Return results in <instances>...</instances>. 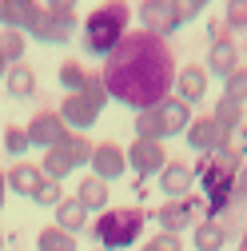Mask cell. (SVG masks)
I'll list each match as a JSON object with an SVG mask.
<instances>
[{"label":"cell","mask_w":247,"mask_h":251,"mask_svg":"<svg viewBox=\"0 0 247 251\" xmlns=\"http://www.w3.org/2000/svg\"><path fill=\"white\" fill-rule=\"evenodd\" d=\"M175 60L168 40L144 32V28H132L128 36L120 40V48L104 60V84H108V96L124 108H136L148 112L172 96L175 88Z\"/></svg>","instance_id":"cell-1"},{"label":"cell","mask_w":247,"mask_h":251,"mask_svg":"<svg viewBox=\"0 0 247 251\" xmlns=\"http://www.w3.org/2000/svg\"><path fill=\"white\" fill-rule=\"evenodd\" d=\"M239 168H243V155H239V148H231V144H220L215 151H207L203 160L192 168L196 179L203 183V192H207V203H203L207 219H215V211L227 207V200H231V192H235V179H239Z\"/></svg>","instance_id":"cell-2"},{"label":"cell","mask_w":247,"mask_h":251,"mask_svg":"<svg viewBox=\"0 0 247 251\" xmlns=\"http://www.w3.org/2000/svg\"><path fill=\"white\" fill-rule=\"evenodd\" d=\"M132 16H136V12L128 8V0H104L100 8H92V12L84 16V52L108 60V56L120 48V40L132 32V28H128Z\"/></svg>","instance_id":"cell-3"},{"label":"cell","mask_w":247,"mask_h":251,"mask_svg":"<svg viewBox=\"0 0 247 251\" xmlns=\"http://www.w3.org/2000/svg\"><path fill=\"white\" fill-rule=\"evenodd\" d=\"M144 211L140 207H108L96 215V227H92V239L104 251H128L144 239Z\"/></svg>","instance_id":"cell-4"},{"label":"cell","mask_w":247,"mask_h":251,"mask_svg":"<svg viewBox=\"0 0 247 251\" xmlns=\"http://www.w3.org/2000/svg\"><path fill=\"white\" fill-rule=\"evenodd\" d=\"M136 16H140V24H144V32L160 36V40H168L172 32L183 28L172 0H140V4H136Z\"/></svg>","instance_id":"cell-5"},{"label":"cell","mask_w":247,"mask_h":251,"mask_svg":"<svg viewBox=\"0 0 247 251\" xmlns=\"http://www.w3.org/2000/svg\"><path fill=\"white\" fill-rule=\"evenodd\" d=\"M199 200L196 196H183V200H168V203H160L156 207V224H160V231H172V235H179V231H188V227H196L199 224Z\"/></svg>","instance_id":"cell-6"},{"label":"cell","mask_w":247,"mask_h":251,"mask_svg":"<svg viewBox=\"0 0 247 251\" xmlns=\"http://www.w3.org/2000/svg\"><path fill=\"white\" fill-rule=\"evenodd\" d=\"M44 16L40 0H0V28H12V32H32Z\"/></svg>","instance_id":"cell-7"},{"label":"cell","mask_w":247,"mask_h":251,"mask_svg":"<svg viewBox=\"0 0 247 251\" xmlns=\"http://www.w3.org/2000/svg\"><path fill=\"white\" fill-rule=\"evenodd\" d=\"M207 76H220V80H227L235 68H239V48H235V40L231 36H223L220 28H211V48H207Z\"/></svg>","instance_id":"cell-8"},{"label":"cell","mask_w":247,"mask_h":251,"mask_svg":"<svg viewBox=\"0 0 247 251\" xmlns=\"http://www.w3.org/2000/svg\"><path fill=\"white\" fill-rule=\"evenodd\" d=\"M88 172L96 176V179H104V183H112V179H120L124 172H128V155H124L120 144L104 140V144L92 148V164H88Z\"/></svg>","instance_id":"cell-9"},{"label":"cell","mask_w":247,"mask_h":251,"mask_svg":"<svg viewBox=\"0 0 247 251\" xmlns=\"http://www.w3.org/2000/svg\"><path fill=\"white\" fill-rule=\"evenodd\" d=\"M24 132H28V144L32 148H56L60 140L68 136V128H64V120H60V112H36L32 120L24 124Z\"/></svg>","instance_id":"cell-10"},{"label":"cell","mask_w":247,"mask_h":251,"mask_svg":"<svg viewBox=\"0 0 247 251\" xmlns=\"http://www.w3.org/2000/svg\"><path fill=\"white\" fill-rule=\"evenodd\" d=\"M100 116H104V112L92 104L84 92H76V96H64V104H60V120H64L68 132H88V128H96Z\"/></svg>","instance_id":"cell-11"},{"label":"cell","mask_w":247,"mask_h":251,"mask_svg":"<svg viewBox=\"0 0 247 251\" xmlns=\"http://www.w3.org/2000/svg\"><path fill=\"white\" fill-rule=\"evenodd\" d=\"M128 168L136 172V176H160L164 172V164H168V151H164V144H151V140H136V144H128Z\"/></svg>","instance_id":"cell-12"},{"label":"cell","mask_w":247,"mask_h":251,"mask_svg":"<svg viewBox=\"0 0 247 251\" xmlns=\"http://www.w3.org/2000/svg\"><path fill=\"white\" fill-rule=\"evenodd\" d=\"M72 32H76V12H48V8H44L40 24H36L28 36L40 40V44H68Z\"/></svg>","instance_id":"cell-13"},{"label":"cell","mask_w":247,"mask_h":251,"mask_svg":"<svg viewBox=\"0 0 247 251\" xmlns=\"http://www.w3.org/2000/svg\"><path fill=\"white\" fill-rule=\"evenodd\" d=\"M207 68L203 64H183L179 72H175V100H183V104H188V108H196L203 96H207Z\"/></svg>","instance_id":"cell-14"},{"label":"cell","mask_w":247,"mask_h":251,"mask_svg":"<svg viewBox=\"0 0 247 251\" xmlns=\"http://www.w3.org/2000/svg\"><path fill=\"white\" fill-rule=\"evenodd\" d=\"M160 179V192L168 200H183V196H192V183H196V172L183 164V160H168L164 172L156 176Z\"/></svg>","instance_id":"cell-15"},{"label":"cell","mask_w":247,"mask_h":251,"mask_svg":"<svg viewBox=\"0 0 247 251\" xmlns=\"http://www.w3.org/2000/svg\"><path fill=\"white\" fill-rule=\"evenodd\" d=\"M183 136H188V148H196V151H203V155L215 151L220 144H231V140L220 136V128H215L211 116H192V124H188V132H183Z\"/></svg>","instance_id":"cell-16"},{"label":"cell","mask_w":247,"mask_h":251,"mask_svg":"<svg viewBox=\"0 0 247 251\" xmlns=\"http://www.w3.org/2000/svg\"><path fill=\"white\" fill-rule=\"evenodd\" d=\"M4 176H8V192L24 196V200H32V196H36V187L48 179V176H44L36 164H24V160H20V164H12Z\"/></svg>","instance_id":"cell-17"},{"label":"cell","mask_w":247,"mask_h":251,"mask_svg":"<svg viewBox=\"0 0 247 251\" xmlns=\"http://www.w3.org/2000/svg\"><path fill=\"white\" fill-rule=\"evenodd\" d=\"M156 112H160V124H164V140H168V136H183V132H188V124H192V108L183 104V100L168 96L164 104H156Z\"/></svg>","instance_id":"cell-18"},{"label":"cell","mask_w":247,"mask_h":251,"mask_svg":"<svg viewBox=\"0 0 247 251\" xmlns=\"http://www.w3.org/2000/svg\"><path fill=\"white\" fill-rule=\"evenodd\" d=\"M76 200L84 203V211L92 215V211H108L112 207V192H108V183L104 179H96V176H84L80 179V187H76Z\"/></svg>","instance_id":"cell-19"},{"label":"cell","mask_w":247,"mask_h":251,"mask_svg":"<svg viewBox=\"0 0 247 251\" xmlns=\"http://www.w3.org/2000/svg\"><path fill=\"white\" fill-rule=\"evenodd\" d=\"M243 104H235V100H227V96H220L215 100V108H211V120H215V128H220V136L223 140H231L239 128H243Z\"/></svg>","instance_id":"cell-20"},{"label":"cell","mask_w":247,"mask_h":251,"mask_svg":"<svg viewBox=\"0 0 247 251\" xmlns=\"http://www.w3.org/2000/svg\"><path fill=\"white\" fill-rule=\"evenodd\" d=\"M52 215H56V227L68 231V235H76V231L88 227V211H84V203H80L76 196H64L60 207H52Z\"/></svg>","instance_id":"cell-21"},{"label":"cell","mask_w":247,"mask_h":251,"mask_svg":"<svg viewBox=\"0 0 247 251\" xmlns=\"http://www.w3.org/2000/svg\"><path fill=\"white\" fill-rule=\"evenodd\" d=\"M192 247L196 251H223V224L220 219H199L192 227Z\"/></svg>","instance_id":"cell-22"},{"label":"cell","mask_w":247,"mask_h":251,"mask_svg":"<svg viewBox=\"0 0 247 251\" xmlns=\"http://www.w3.org/2000/svg\"><path fill=\"white\" fill-rule=\"evenodd\" d=\"M4 88H8V96L28 100V96L36 92V72H32V64H12L8 76H4Z\"/></svg>","instance_id":"cell-23"},{"label":"cell","mask_w":247,"mask_h":251,"mask_svg":"<svg viewBox=\"0 0 247 251\" xmlns=\"http://www.w3.org/2000/svg\"><path fill=\"white\" fill-rule=\"evenodd\" d=\"M60 148H64L68 151V160H72V168L80 172V168H88L92 164V148H96V144H92L84 132H68L64 140H60Z\"/></svg>","instance_id":"cell-24"},{"label":"cell","mask_w":247,"mask_h":251,"mask_svg":"<svg viewBox=\"0 0 247 251\" xmlns=\"http://www.w3.org/2000/svg\"><path fill=\"white\" fill-rule=\"evenodd\" d=\"M132 128H136V140L164 144V124H160V112H156V108H148V112H136Z\"/></svg>","instance_id":"cell-25"},{"label":"cell","mask_w":247,"mask_h":251,"mask_svg":"<svg viewBox=\"0 0 247 251\" xmlns=\"http://www.w3.org/2000/svg\"><path fill=\"white\" fill-rule=\"evenodd\" d=\"M40 172H44L48 179H56V183H60L64 176H72L76 168H72V160H68V151L56 144V148H48V151H44V164H40Z\"/></svg>","instance_id":"cell-26"},{"label":"cell","mask_w":247,"mask_h":251,"mask_svg":"<svg viewBox=\"0 0 247 251\" xmlns=\"http://www.w3.org/2000/svg\"><path fill=\"white\" fill-rule=\"evenodd\" d=\"M24 52H28V40H24V32L0 28V56L8 60V68H12V64H24Z\"/></svg>","instance_id":"cell-27"},{"label":"cell","mask_w":247,"mask_h":251,"mask_svg":"<svg viewBox=\"0 0 247 251\" xmlns=\"http://www.w3.org/2000/svg\"><path fill=\"white\" fill-rule=\"evenodd\" d=\"M36 251H76V235H68V231H60L56 224H48L36 235Z\"/></svg>","instance_id":"cell-28"},{"label":"cell","mask_w":247,"mask_h":251,"mask_svg":"<svg viewBox=\"0 0 247 251\" xmlns=\"http://www.w3.org/2000/svg\"><path fill=\"white\" fill-rule=\"evenodd\" d=\"M56 76H60V88H64V96H76V92H84V76H88V68L80 64V60H64Z\"/></svg>","instance_id":"cell-29"},{"label":"cell","mask_w":247,"mask_h":251,"mask_svg":"<svg viewBox=\"0 0 247 251\" xmlns=\"http://www.w3.org/2000/svg\"><path fill=\"white\" fill-rule=\"evenodd\" d=\"M84 96L96 104L100 112L108 108V100H112V96H108V84H104V76H100V72H88V76H84Z\"/></svg>","instance_id":"cell-30"},{"label":"cell","mask_w":247,"mask_h":251,"mask_svg":"<svg viewBox=\"0 0 247 251\" xmlns=\"http://www.w3.org/2000/svg\"><path fill=\"white\" fill-rule=\"evenodd\" d=\"M223 96L247 108V68H243V64H239V68H235V72L223 80Z\"/></svg>","instance_id":"cell-31"},{"label":"cell","mask_w":247,"mask_h":251,"mask_svg":"<svg viewBox=\"0 0 247 251\" xmlns=\"http://www.w3.org/2000/svg\"><path fill=\"white\" fill-rule=\"evenodd\" d=\"M223 24L231 28V32H247V0H227L223 4Z\"/></svg>","instance_id":"cell-32"},{"label":"cell","mask_w":247,"mask_h":251,"mask_svg":"<svg viewBox=\"0 0 247 251\" xmlns=\"http://www.w3.org/2000/svg\"><path fill=\"white\" fill-rule=\"evenodd\" d=\"M28 148H32V144H28V132L20 128V124H8V128H4V151L8 155H24Z\"/></svg>","instance_id":"cell-33"},{"label":"cell","mask_w":247,"mask_h":251,"mask_svg":"<svg viewBox=\"0 0 247 251\" xmlns=\"http://www.w3.org/2000/svg\"><path fill=\"white\" fill-rule=\"evenodd\" d=\"M60 200H64V187L56 179H44L36 187V196H32V203H40V207H60Z\"/></svg>","instance_id":"cell-34"},{"label":"cell","mask_w":247,"mask_h":251,"mask_svg":"<svg viewBox=\"0 0 247 251\" xmlns=\"http://www.w3.org/2000/svg\"><path fill=\"white\" fill-rule=\"evenodd\" d=\"M144 251H183V239L172 231H156L151 239H144Z\"/></svg>","instance_id":"cell-35"},{"label":"cell","mask_w":247,"mask_h":251,"mask_svg":"<svg viewBox=\"0 0 247 251\" xmlns=\"http://www.w3.org/2000/svg\"><path fill=\"white\" fill-rule=\"evenodd\" d=\"M172 4H175V16H179V24H188V20L203 16V8L211 4V0H172Z\"/></svg>","instance_id":"cell-36"},{"label":"cell","mask_w":247,"mask_h":251,"mask_svg":"<svg viewBox=\"0 0 247 251\" xmlns=\"http://www.w3.org/2000/svg\"><path fill=\"white\" fill-rule=\"evenodd\" d=\"M40 4H44L48 12H76L80 0H40Z\"/></svg>","instance_id":"cell-37"},{"label":"cell","mask_w":247,"mask_h":251,"mask_svg":"<svg viewBox=\"0 0 247 251\" xmlns=\"http://www.w3.org/2000/svg\"><path fill=\"white\" fill-rule=\"evenodd\" d=\"M235 196H239V200H247V160H243V168H239V179H235Z\"/></svg>","instance_id":"cell-38"},{"label":"cell","mask_w":247,"mask_h":251,"mask_svg":"<svg viewBox=\"0 0 247 251\" xmlns=\"http://www.w3.org/2000/svg\"><path fill=\"white\" fill-rule=\"evenodd\" d=\"M4 200H8V176L0 172V207H4Z\"/></svg>","instance_id":"cell-39"},{"label":"cell","mask_w":247,"mask_h":251,"mask_svg":"<svg viewBox=\"0 0 247 251\" xmlns=\"http://www.w3.org/2000/svg\"><path fill=\"white\" fill-rule=\"evenodd\" d=\"M4 76H8V60L0 56V80H4Z\"/></svg>","instance_id":"cell-40"},{"label":"cell","mask_w":247,"mask_h":251,"mask_svg":"<svg viewBox=\"0 0 247 251\" xmlns=\"http://www.w3.org/2000/svg\"><path fill=\"white\" fill-rule=\"evenodd\" d=\"M239 251H247V231H243V239H239Z\"/></svg>","instance_id":"cell-41"},{"label":"cell","mask_w":247,"mask_h":251,"mask_svg":"<svg viewBox=\"0 0 247 251\" xmlns=\"http://www.w3.org/2000/svg\"><path fill=\"white\" fill-rule=\"evenodd\" d=\"M0 247H4V235H0Z\"/></svg>","instance_id":"cell-42"},{"label":"cell","mask_w":247,"mask_h":251,"mask_svg":"<svg viewBox=\"0 0 247 251\" xmlns=\"http://www.w3.org/2000/svg\"><path fill=\"white\" fill-rule=\"evenodd\" d=\"M92 251H104V247H92Z\"/></svg>","instance_id":"cell-43"}]
</instances>
